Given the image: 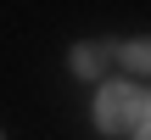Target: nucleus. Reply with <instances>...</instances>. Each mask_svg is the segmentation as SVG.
Segmentation results:
<instances>
[{"mask_svg": "<svg viewBox=\"0 0 151 140\" xmlns=\"http://www.w3.org/2000/svg\"><path fill=\"white\" fill-rule=\"evenodd\" d=\"M146 123H151V101H146Z\"/></svg>", "mask_w": 151, "mask_h": 140, "instance_id": "39448f33", "label": "nucleus"}, {"mask_svg": "<svg viewBox=\"0 0 151 140\" xmlns=\"http://www.w3.org/2000/svg\"><path fill=\"white\" fill-rule=\"evenodd\" d=\"M146 123V95L123 79H106L95 90V129L101 135H134Z\"/></svg>", "mask_w": 151, "mask_h": 140, "instance_id": "f257e3e1", "label": "nucleus"}, {"mask_svg": "<svg viewBox=\"0 0 151 140\" xmlns=\"http://www.w3.org/2000/svg\"><path fill=\"white\" fill-rule=\"evenodd\" d=\"M134 140H151V123H140V129H134Z\"/></svg>", "mask_w": 151, "mask_h": 140, "instance_id": "20e7f679", "label": "nucleus"}, {"mask_svg": "<svg viewBox=\"0 0 151 140\" xmlns=\"http://www.w3.org/2000/svg\"><path fill=\"white\" fill-rule=\"evenodd\" d=\"M118 56V45H101V39H84V45H73V73L78 79H101L106 84V62Z\"/></svg>", "mask_w": 151, "mask_h": 140, "instance_id": "f03ea898", "label": "nucleus"}, {"mask_svg": "<svg viewBox=\"0 0 151 140\" xmlns=\"http://www.w3.org/2000/svg\"><path fill=\"white\" fill-rule=\"evenodd\" d=\"M118 56H123V67L151 73V39H129V45H118Z\"/></svg>", "mask_w": 151, "mask_h": 140, "instance_id": "7ed1b4c3", "label": "nucleus"}]
</instances>
